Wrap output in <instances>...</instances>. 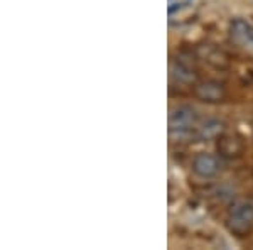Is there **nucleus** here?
I'll return each mask as SVG.
<instances>
[{"instance_id":"obj_7","label":"nucleus","mask_w":253,"mask_h":250,"mask_svg":"<svg viewBox=\"0 0 253 250\" xmlns=\"http://www.w3.org/2000/svg\"><path fill=\"white\" fill-rule=\"evenodd\" d=\"M224 132V124L216 118H211V120H206L201 127H198L194 137L199 139V141H213V139L221 137Z\"/></svg>"},{"instance_id":"obj_4","label":"nucleus","mask_w":253,"mask_h":250,"mask_svg":"<svg viewBox=\"0 0 253 250\" xmlns=\"http://www.w3.org/2000/svg\"><path fill=\"white\" fill-rule=\"evenodd\" d=\"M194 93L199 100L206 101V103H218V101H223L224 97H226V92H224V87L218 81H201L194 87Z\"/></svg>"},{"instance_id":"obj_2","label":"nucleus","mask_w":253,"mask_h":250,"mask_svg":"<svg viewBox=\"0 0 253 250\" xmlns=\"http://www.w3.org/2000/svg\"><path fill=\"white\" fill-rule=\"evenodd\" d=\"M228 228L236 235H245L253 227V201L240 200L231 204L226 218Z\"/></svg>"},{"instance_id":"obj_3","label":"nucleus","mask_w":253,"mask_h":250,"mask_svg":"<svg viewBox=\"0 0 253 250\" xmlns=\"http://www.w3.org/2000/svg\"><path fill=\"white\" fill-rule=\"evenodd\" d=\"M219 169H221V162L213 154L201 152L193 159V171L199 178H214L219 173Z\"/></svg>"},{"instance_id":"obj_6","label":"nucleus","mask_w":253,"mask_h":250,"mask_svg":"<svg viewBox=\"0 0 253 250\" xmlns=\"http://www.w3.org/2000/svg\"><path fill=\"white\" fill-rule=\"evenodd\" d=\"M230 36L240 46H250V44H253V26H250L243 19H235L231 20Z\"/></svg>"},{"instance_id":"obj_1","label":"nucleus","mask_w":253,"mask_h":250,"mask_svg":"<svg viewBox=\"0 0 253 250\" xmlns=\"http://www.w3.org/2000/svg\"><path fill=\"white\" fill-rule=\"evenodd\" d=\"M198 122V113L193 106L189 105H179L170 112L169 115V135L175 142H181L184 139L194 137L193 129Z\"/></svg>"},{"instance_id":"obj_5","label":"nucleus","mask_w":253,"mask_h":250,"mask_svg":"<svg viewBox=\"0 0 253 250\" xmlns=\"http://www.w3.org/2000/svg\"><path fill=\"white\" fill-rule=\"evenodd\" d=\"M170 76H172L174 81H177L181 85H191L196 81L194 68L182 58L170 61Z\"/></svg>"},{"instance_id":"obj_8","label":"nucleus","mask_w":253,"mask_h":250,"mask_svg":"<svg viewBox=\"0 0 253 250\" xmlns=\"http://www.w3.org/2000/svg\"><path fill=\"white\" fill-rule=\"evenodd\" d=\"M199 51L203 52V59H205L206 63L213 64L216 68H223L228 64V58L219 51V49H216L213 46H203Z\"/></svg>"},{"instance_id":"obj_9","label":"nucleus","mask_w":253,"mask_h":250,"mask_svg":"<svg viewBox=\"0 0 253 250\" xmlns=\"http://www.w3.org/2000/svg\"><path fill=\"white\" fill-rule=\"evenodd\" d=\"M243 146L238 139L233 137H221L218 142V152L221 155H226V157H233V155H238L242 152Z\"/></svg>"}]
</instances>
